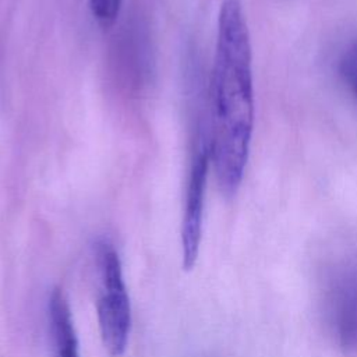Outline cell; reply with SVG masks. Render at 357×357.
<instances>
[{
  "label": "cell",
  "instance_id": "cell-1",
  "mask_svg": "<svg viewBox=\"0 0 357 357\" xmlns=\"http://www.w3.org/2000/svg\"><path fill=\"white\" fill-rule=\"evenodd\" d=\"M252 53L240 0H223L209 89V156L218 185L233 197L244 177L254 130Z\"/></svg>",
  "mask_w": 357,
  "mask_h": 357
},
{
  "label": "cell",
  "instance_id": "cell-2",
  "mask_svg": "<svg viewBox=\"0 0 357 357\" xmlns=\"http://www.w3.org/2000/svg\"><path fill=\"white\" fill-rule=\"evenodd\" d=\"M100 278V294L96 304L102 343L112 357L124 354L131 329V305L124 284L121 261L113 244L102 238L95 245Z\"/></svg>",
  "mask_w": 357,
  "mask_h": 357
},
{
  "label": "cell",
  "instance_id": "cell-3",
  "mask_svg": "<svg viewBox=\"0 0 357 357\" xmlns=\"http://www.w3.org/2000/svg\"><path fill=\"white\" fill-rule=\"evenodd\" d=\"M324 312L333 336L344 350L357 347V262H339L326 273Z\"/></svg>",
  "mask_w": 357,
  "mask_h": 357
},
{
  "label": "cell",
  "instance_id": "cell-4",
  "mask_svg": "<svg viewBox=\"0 0 357 357\" xmlns=\"http://www.w3.org/2000/svg\"><path fill=\"white\" fill-rule=\"evenodd\" d=\"M209 165V146L208 144H202L197 149V153L191 163L181 222V255L183 269L185 271L192 269L199 252L202 236L204 199Z\"/></svg>",
  "mask_w": 357,
  "mask_h": 357
},
{
  "label": "cell",
  "instance_id": "cell-5",
  "mask_svg": "<svg viewBox=\"0 0 357 357\" xmlns=\"http://www.w3.org/2000/svg\"><path fill=\"white\" fill-rule=\"evenodd\" d=\"M47 319L54 357H79L70 305L59 287H54L49 294Z\"/></svg>",
  "mask_w": 357,
  "mask_h": 357
},
{
  "label": "cell",
  "instance_id": "cell-6",
  "mask_svg": "<svg viewBox=\"0 0 357 357\" xmlns=\"http://www.w3.org/2000/svg\"><path fill=\"white\" fill-rule=\"evenodd\" d=\"M337 71L343 84L357 100V42L347 46L342 53L337 63Z\"/></svg>",
  "mask_w": 357,
  "mask_h": 357
},
{
  "label": "cell",
  "instance_id": "cell-7",
  "mask_svg": "<svg viewBox=\"0 0 357 357\" xmlns=\"http://www.w3.org/2000/svg\"><path fill=\"white\" fill-rule=\"evenodd\" d=\"M123 0H89V8L102 28H110L120 13Z\"/></svg>",
  "mask_w": 357,
  "mask_h": 357
}]
</instances>
